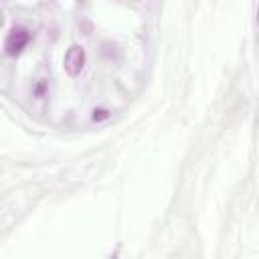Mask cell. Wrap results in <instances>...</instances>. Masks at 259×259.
Listing matches in <instances>:
<instances>
[{
    "label": "cell",
    "mask_w": 259,
    "mask_h": 259,
    "mask_svg": "<svg viewBox=\"0 0 259 259\" xmlns=\"http://www.w3.org/2000/svg\"><path fill=\"white\" fill-rule=\"evenodd\" d=\"M85 59L87 57H85V49L83 47H79V45L69 47L67 53H65V57H63V69H65V73L69 77L81 75V71L85 67Z\"/></svg>",
    "instance_id": "obj_2"
},
{
    "label": "cell",
    "mask_w": 259,
    "mask_h": 259,
    "mask_svg": "<svg viewBox=\"0 0 259 259\" xmlns=\"http://www.w3.org/2000/svg\"><path fill=\"white\" fill-rule=\"evenodd\" d=\"M2 22H4V14H2V10H0V26H2Z\"/></svg>",
    "instance_id": "obj_3"
},
{
    "label": "cell",
    "mask_w": 259,
    "mask_h": 259,
    "mask_svg": "<svg viewBox=\"0 0 259 259\" xmlns=\"http://www.w3.org/2000/svg\"><path fill=\"white\" fill-rule=\"evenodd\" d=\"M28 40H30V32L24 26H12L4 40V53L8 57H18L28 45Z\"/></svg>",
    "instance_id": "obj_1"
}]
</instances>
